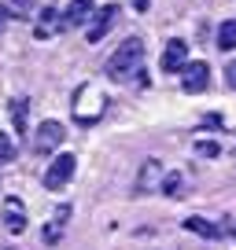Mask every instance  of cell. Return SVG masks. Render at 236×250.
I'll return each mask as SVG.
<instances>
[{
	"label": "cell",
	"instance_id": "cell-1",
	"mask_svg": "<svg viewBox=\"0 0 236 250\" xmlns=\"http://www.w3.org/2000/svg\"><path fill=\"white\" fill-rule=\"evenodd\" d=\"M141 62H144V41L141 37H126L107 59V78L129 81L137 70H141Z\"/></svg>",
	"mask_w": 236,
	"mask_h": 250
},
{
	"label": "cell",
	"instance_id": "cell-2",
	"mask_svg": "<svg viewBox=\"0 0 236 250\" xmlns=\"http://www.w3.org/2000/svg\"><path fill=\"white\" fill-rule=\"evenodd\" d=\"M103 110H107V96H103L96 85H81L78 92H74L71 114H74L78 125H96L103 118Z\"/></svg>",
	"mask_w": 236,
	"mask_h": 250
},
{
	"label": "cell",
	"instance_id": "cell-3",
	"mask_svg": "<svg viewBox=\"0 0 236 250\" xmlns=\"http://www.w3.org/2000/svg\"><path fill=\"white\" fill-rule=\"evenodd\" d=\"M74 169H78V158L74 155H55L52 158V166L45 169V188L48 191H59V188H67L71 184V177H74Z\"/></svg>",
	"mask_w": 236,
	"mask_h": 250
},
{
	"label": "cell",
	"instance_id": "cell-4",
	"mask_svg": "<svg viewBox=\"0 0 236 250\" xmlns=\"http://www.w3.org/2000/svg\"><path fill=\"white\" fill-rule=\"evenodd\" d=\"M63 140H67V125H63V122H55V118H48V122H41V125H37L33 151H37V155H48V151H55Z\"/></svg>",
	"mask_w": 236,
	"mask_h": 250
},
{
	"label": "cell",
	"instance_id": "cell-5",
	"mask_svg": "<svg viewBox=\"0 0 236 250\" xmlns=\"http://www.w3.org/2000/svg\"><path fill=\"white\" fill-rule=\"evenodd\" d=\"M185 66H189V44H185L181 37L166 41L163 55H159V70H163V74H181Z\"/></svg>",
	"mask_w": 236,
	"mask_h": 250
},
{
	"label": "cell",
	"instance_id": "cell-6",
	"mask_svg": "<svg viewBox=\"0 0 236 250\" xmlns=\"http://www.w3.org/2000/svg\"><path fill=\"white\" fill-rule=\"evenodd\" d=\"M115 15H118L115 4H107V8H96V15L89 19V30H85V41H89V44H100V41L107 37V30L115 26Z\"/></svg>",
	"mask_w": 236,
	"mask_h": 250
},
{
	"label": "cell",
	"instance_id": "cell-7",
	"mask_svg": "<svg viewBox=\"0 0 236 250\" xmlns=\"http://www.w3.org/2000/svg\"><path fill=\"white\" fill-rule=\"evenodd\" d=\"M96 15V4L93 0H71L63 11V19H59V30H78L81 22H89V19Z\"/></svg>",
	"mask_w": 236,
	"mask_h": 250
},
{
	"label": "cell",
	"instance_id": "cell-8",
	"mask_svg": "<svg viewBox=\"0 0 236 250\" xmlns=\"http://www.w3.org/2000/svg\"><path fill=\"white\" fill-rule=\"evenodd\" d=\"M211 85V66H207V62H189V66H185L181 70V88L185 92H203V88Z\"/></svg>",
	"mask_w": 236,
	"mask_h": 250
},
{
	"label": "cell",
	"instance_id": "cell-9",
	"mask_svg": "<svg viewBox=\"0 0 236 250\" xmlns=\"http://www.w3.org/2000/svg\"><path fill=\"white\" fill-rule=\"evenodd\" d=\"M163 166H159V158H148L144 162V169H141V177H137V191H151V188H159L163 184Z\"/></svg>",
	"mask_w": 236,
	"mask_h": 250
},
{
	"label": "cell",
	"instance_id": "cell-10",
	"mask_svg": "<svg viewBox=\"0 0 236 250\" xmlns=\"http://www.w3.org/2000/svg\"><path fill=\"white\" fill-rule=\"evenodd\" d=\"M67 221H71V206H59V210H55V217L45 225V243H48V247H55V243H59V235H63Z\"/></svg>",
	"mask_w": 236,
	"mask_h": 250
},
{
	"label": "cell",
	"instance_id": "cell-11",
	"mask_svg": "<svg viewBox=\"0 0 236 250\" xmlns=\"http://www.w3.org/2000/svg\"><path fill=\"white\" fill-rule=\"evenodd\" d=\"M4 225H8V232H23L26 228V213H23V203H19V199H8V203H4Z\"/></svg>",
	"mask_w": 236,
	"mask_h": 250
},
{
	"label": "cell",
	"instance_id": "cell-12",
	"mask_svg": "<svg viewBox=\"0 0 236 250\" xmlns=\"http://www.w3.org/2000/svg\"><path fill=\"white\" fill-rule=\"evenodd\" d=\"M185 228L196 232V235H203V239H218V235H221V228L211 225V221H203V217H185Z\"/></svg>",
	"mask_w": 236,
	"mask_h": 250
},
{
	"label": "cell",
	"instance_id": "cell-13",
	"mask_svg": "<svg viewBox=\"0 0 236 250\" xmlns=\"http://www.w3.org/2000/svg\"><path fill=\"white\" fill-rule=\"evenodd\" d=\"M52 30H59V11H55V8H45L41 26H37V41H48V37H52Z\"/></svg>",
	"mask_w": 236,
	"mask_h": 250
},
{
	"label": "cell",
	"instance_id": "cell-14",
	"mask_svg": "<svg viewBox=\"0 0 236 250\" xmlns=\"http://www.w3.org/2000/svg\"><path fill=\"white\" fill-rule=\"evenodd\" d=\"M218 48L221 52H233L236 48V19H229V22L218 26Z\"/></svg>",
	"mask_w": 236,
	"mask_h": 250
},
{
	"label": "cell",
	"instance_id": "cell-15",
	"mask_svg": "<svg viewBox=\"0 0 236 250\" xmlns=\"http://www.w3.org/2000/svg\"><path fill=\"white\" fill-rule=\"evenodd\" d=\"M11 118H15V129H19V133H26V100L11 103Z\"/></svg>",
	"mask_w": 236,
	"mask_h": 250
},
{
	"label": "cell",
	"instance_id": "cell-16",
	"mask_svg": "<svg viewBox=\"0 0 236 250\" xmlns=\"http://www.w3.org/2000/svg\"><path fill=\"white\" fill-rule=\"evenodd\" d=\"M166 191V195H177V191H181V173H166L163 177V184H159Z\"/></svg>",
	"mask_w": 236,
	"mask_h": 250
},
{
	"label": "cell",
	"instance_id": "cell-17",
	"mask_svg": "<svg viewBox=\"0 0 236 250\" xmlns=\"http://www.w3.org/2000/svg\"><path fill=\"white\" fill-rule=\"evenodd\" d=\"M15 158V140L8 133H0V162H11Z\"/></svg>",
	"mask_w": 236,
	"mask_h": 250
},
{
	"label": "cell",
	"instance_id": "cell-18",
	"mask_svg": "<svg viewBox=\"0 0 236 250\" xmlns=\"http://www.w3.org/2000/svg\"><path fill=\"white\" fill-rule=\"evenodd\" d=\"M196 155H203V158H218V155H221V147H218L214 140H199V144H196Z\"/></svg>",
	"mask_w": 236,
	"mask_h": 250
},
{
	"label": "cell",
	"instance_id": "cell-19",
	"mask_svg": "<svg viewBox=\"0 0 236 250\" xmlns=\"http://www.w3.org/2000/svg\"><path fill=\"white\" fill-rule=\"evenodd\" d=\"M8 19H11V11L4 8V4H0V33H4V26H8Z\"/></svg>",
	"mask_w": 236,
	"mask_h": 250
},
{
	"label": "cell",
	"instance_id": "cell-20",
	"mask_svg": "<svg viewBox=\"0 0 236 250\" xmlns=\"http://www.w3.org/2000/svg\"><path fill=\"white\" fill-rule=\"evenodd\" d=\"M207 129H221V118L218 114H207Z\"/></svg>",
	"mask_w": 236,
	"mask_h": 250
},
{
	"label": "cell",
	"instance_id": "cell-21",
	"mask_svg": "<svg viewBox=\"0 0 236 250\" xmlns=\"http://www.w3.org/2000/svg\"><path fill=\"white\" fill-rule=\"evenodd\" d=\"M229 85H233V88H236V59H233V62H229Z\"/></svg>",
	"mask_w": 236,
	"mask_h": 250
},
{
	"label": "cell",
	"instance_id": "cell-22",
	"mask_svg": "<svg viewBox=\"0 0 236 250\" xmlns=\"http://www.w3.org/2000/svg\"><path fill=\"white\" fill-rule=\"evenodd\" d=\"M148 4L151 0H133V11H148Z\"/></svg>",
	"mask_w": 236,
	"mask_h": 250
}]
</instances>
